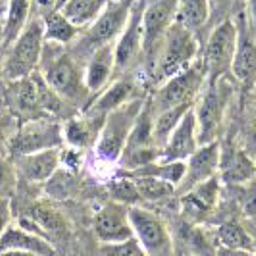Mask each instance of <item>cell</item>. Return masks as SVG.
<instances>
[{
    "label": "cell",
    "mask_w": 256,
    "mask_h": 256,
    "mask_svg": "<svg viewBox=\"0 0 256 256\" xmlns=\"http://www.w3.org/2000/svg\"><path fill=\"white\" fill-rule=\"evenodd\" d=\"M237 37H239V29L233 20L220 22V26L210 35L202 58V64L210 79L226 77V72H231L233 56L237 50Z\"/></svg>",
    "instance_id": "30bf717a"
},
{
    "label": "cell",
    "mask_w": 256,
    "mask_h": 256,
    "mask_svg": "<svg viewBox=\"0 0 256 256\" xmlns=\"http://www.w3.org/2000/svg\"><path fill=\"white\" fill-rule=\"evenodd\" d=\"M218 2H220V4H230L231 0H218Z\"/></svg>",
    "instance_id": "f35d334b"
},
{
    "label": "cell",
    "mask_w": 256,
    "mask_h": 256,
    "mask_svg": "<svg viewBox=\"0 0 256 256\" xmlns=\"http://www.w3.org/2000/svg\"><path fill=\"white\" fill-rule=\"evenodd\" d=\"M133 6H135V0H112L106 6V10L87 27V31L85 33L81 31V35L76 40L74 54L90 56L100 46L114 44V40L120 38V35L128 26Z\"/></svg>",
    "instance_id": "3957f363"
},
{
    "label": "cell",
    "mask_w": 256,
    "mask_h": 256,
    "mask_svg": "<svg viewBox=\"0 0 256 256\" xmlns=\"http://www.w3.org/2000/svg\"><path fill=\"white\" fill-rule=\"evenodd\" d=\"M144 102L141 98H133L128 104L112 110L104 118L102 129L96 137V154L106 162H116L122 158L129 141V135L141 116Z\"/></svg>",
    "instance_id": "277c9868"
},
{
    "label": "cell",
    "mask_w": 256,
    "mask_h": 256,
    "mask_svg": "<svg viewBox=\"0 0 256 256\" xmlns=\"http://www.w3.org/2000/svg\"><path fill=\"white\" fill-rule=\"evenodd\" d=\"M108 192L114 198V202H120L124 206H139L141 194L137 191V185L131 178H118V180L108 183Z\"/></svg>",
    "instance_id": "4dcf8cb0"
},
{
    "label": "cell",
    "mask_w": 256,
    "mask_h": 256,
    "mask_svg": "<svg viewBox=\"0 0 256 256\" xmlns=\"http://www.w3.org/2000/svg\"><path fill=\"white\" fill-rule=\"evenodd\" d=\"M100 256H148L142 246L137 243V239H129L126 243H118V244H104Z\"/></svg>",
    "instance_id": "d6a6232c"
},
{
    "label": "cell",
    "mask_w": 256,
    "mask_h": 256,
    "mask_svg": "<svg viewBox=\"0 0 256 256\" xmlns=\"http://www.w3.org/2000/svg\"><path fill=\"white\" fill-rule=\"evenodd\" d=\"M42 26H44V42H54V44H70L77 40L83 29L76 27L72 22H68L60 10H52L44 14L42 18Z\"/></svg>",
    "instance_id": "4316f807"
},
{
    "label": "cell",
    "mask_w": 256,
    "mask_h": 256,
    "mask_svg": "<svg viewBox=\"0 0 256 256\" xmlns=\"http://www.w3.org/2000/svg\"><path fill=\"white\" fill-rule=\"evenodd\" d=\"M4 250H22L35 256H56V250L48 239L18 226H8L0 235V252Z\"/></svg>",
    "instance_id": "d6986e66"
},
{
    "label": "cell",
    "mask_w": 256,
    "mask_h": 256,
    "mask_svg": "<svg viewBox=\"0 0 256 256\" xmlns=\"http://www.w3.org/2000/svg\"><path fill=\"white\" fill-rule=\"evenodd\" d=\"M218 174L228 185H244L256 180V164L243 150H228L220 156Z\"/></svg>",
    "instance_id": "44dd1931"
},
{
    "label": "cell",
    "mask_w": 256,
    "mask_h": 256,
    "mask_svg": "<svg viewBox=\"0 0 256 256\" xmlns=\"http://www.w3.org/2000/svg\"><path fill=\"white\" fill-rule=\"evenodd\" d=\"M198 54V38L189 29L180 24H172L168 27L160 50L154 60V77L158 81H166L191 68Z\"/></svg>",
    "instance_id": "7a4b0ae2"
},
{
    "label": "cell",
    "mask_w": 256,
    "mask_h": 256,
    "mask_svg": "<svg viewBox=\"0 0 256 256\" xmlns=\"http://www.w3.org/2000/svg\"><path fill=\"white\" fill-rule=\"evenodd\" d=\"M214 243L216 248L226 250H252L254 252V241L250 231L239 222H224L214 231Z\"/></svg>",
    "instance_id": "484cf974"
},
{
    "label": "cell",
    "mask_w": 256,
    "mask_h": 256,
    "mask_svg": "<svg viewBox=\"0 0 256 256\" xmlns=\"http://www.w3.org/2000/svg\"><path fill=\"white\" fill-rule=\"evenodd\" d=\"M44 48V26L42 20H29L26 29L12 42L10 54L4 64V74L10 81H20L33 76L40 64V56Z\"/></svg>",
    "instance_id": "5b68a950"
},
{
    "label": "cell",
    "mask_w": 256,
    "mask_h": 256,
    "mask_svg": "<svg viewBox=\"0 0 256 256\" xmlns=\"http://www.w3.org/2000/svg\"><path fill=\"white\" fill-rule=\"evenodd\" d=\"M0 142H2V129H0Z\"/></svg>",
    "instance_id": "60d3db41"
},
{
    "label": "cell",
    "mask_w": 256,
    "mask_h": 256,
    "mask_svg": "<svg viewBox=\"0 0 256 256\" xmlns=\"http://www.w3.org/2000/svg\"><path fill=\"white\" fill-rule=\"evenodd\" d=\"M220 156H222V150H220L218 141L200 144L196 152L185 160V176L178 185L176 192L181 196L183 192L191 191L192 187L216 178L220 170Z\"/></svg>",
    "instance_id": "4fadbf2b"
},
{
    "label": "cell",
    "mask_w": 256,
    "mask_h": 256,
    "mask_svg": "<svg viewBox=\"0 0 256 256\" xmlns=\"http://www.w3.org/2000/svg\"><path fill=\"white\" fill-rule=\"evenodd\" d=\"M64 142V133L58 122L52 120H31L22 126V129L14 135L8 148L10 152L18 156L42 152L50 148H60Z\"/></svg>",
    "instance_id": "9c48e42d"
},
{
    "label": "cell",
    "mask_w": 256,
    "mask_h": 256,
    "mask_svg": "<svg viewBox=\"0 0 256 256\" xmlns=\"http://www.w3.org/2000/svg\"><path fill=\"white\" fill-rule=\"evenodd\" d=\"M14 181H16V172L14 168L0 158V198H8L6 192L14 187Z\"/></svg>",
    "instance_id": "e575fe53"
},
{
    "label": "cell",
    "mask_w": 256,
    "mask_h": 256,
    "mask_svg": "<svg viewBox=\"0 0 256 256\" xmlns=\"http://www.w3.org/2000/svg\"><path fill=\"white\" fill-rule=\"evenodd\" d=\"M178 0H144L142 10V52L156 60L168 27L174 24Z\"/></svg>",
    "instance_id": "8fae6325"
},
{
    "label": "cell",
    "mask_w": 256,
    "mask_h": 256,
    "mask_svg": "<svg viewBox=\"0 0 256 256\" xmlns=\"http://www.w3.org/2000/svg\"><path fill=\"white\" fill-rule=\"evenodd\" d=\"M241 187V210L246 218L256 220V180L248 181L244 185H239Z\"/></svg>",
    "instance_id": "836d02e7"
},
{
    "label": "cell",
    "mask_w": 256,
    "mask_h": 256,
    "mask_svg": "<svg viewBox=\"0 0 256 256\" xmlns=\"http://www.w3.org/2000/svg\"><path fill=\"white\" fill-rule=\"evenodd\" d=\"M210 14V0H178L174 22L196 35L208 24Z\"/></svg>",
    "instance_id": "cb8c5ba5"
},
{
    "label": "cell",
    "mask_w": 256,
    "mask_h": 256,
    "mask_svg": "<svg viewBox=\"0 0 256 256\" xmlns=\"http://www.w3.org/2000/svg\"><path fill=\"white\" fill-rule=\"evenodd\" d=\"M200 92L202 94L198 98V106L192 110L196 116L198 144H208L216 141V133L230 100L231 87L228 85L226 77H218V79H210L206 90H200Z\"/></svg>",
    "instance_id": "52a82bcc"
},
{
    "label": "cell",
    "mask_w": 256,
    "mask_h": 256,
    "mask_svg": "<svg viewBox=\"0 0 256 256\" xmlns=\"http://www.w3.org/2000/svg\"><path fill=\"white\" fill-rule=\"evenodd\" d=\"M133 235L148 256H174V241L164 220L142 206H129Z\"/></svg>",
    "instance_id": "ba28073f"
},
{
    "label": "cell",
    "mask_w": 256,
    "mask_h": 256,
    "mask_svg": "<svg viewBox=\"0 0 256 256\" xmlns=\"http://www.w3.org/2000/svg\"><path fill=\"white\" fill-rule=\"evenodd\" d=\"M10 218H12V210H10V200L8 198H0V235L6 231L10 226Z\"/></svg>",
    "instance_id": "d590c367"
},
{
    "label": "cell",
    "mask_w": 256,
    "mask_h": 256,
    "mask_svg": "<svg viewBox=\"0 0 256 256\" xmlns=\"http://www.w3.org/2000/svg\"><path fill=\"white\" fill-rule=\"evenodd\" d=\"M42 79L60 98L81 102L90 92L85 85V74L77 64L76 56L68 54L62 44L44 42L40 56Z\"/></svg>",
    "instance_id": "6da1fadb"
},
{
    "label": "cell",
    "mask_w": 256,
    "mask_h": 256,
    "mask_svg": "<svg viewBox=\"0 0 256 256\" xmlns=\"http://www.w3.org/2000/svg\"><path fill=\"white\" fill-rule=\"evenodd\" d=\"M116 70V44L100 46L89 56V68L85 70V85L89 92H100L108 85Z\"/></svg>",
    "instance_id": "ffe728a7"
},
{
    "label": "cell",
    "mask_w": 256,
    "mask_h": 256,
    "mask_svg": "<svg viewBox=\"0 0 256 256\" xmlns=\"http://www.w3.org/2000/svg\"><path fill=\"white\" fill-rule=\"evenodd\" d=\"M220 192H222V183L218 176L192 187L191 191L183 192L180 200L183 218L191 222L192 226L204 222L218 204Z\"/></svg>",
    "instance_id": "5bb4252c"
},
{
    "label": "cell",
    "mask_w": 256,
    "mask_h": 256,
    "mask_svg": "<svg viewBox=\"0 0 256 256\" xmlns=\"http://www.w3.org/2000/svg\"><path fill=\"white\" fill-rule=\"evenodd\" d=\"M131 178V176H129ZM137 185V191L141 194V200L146 202H164L168 198L176 196V185L156 178H131Z\"/></svg>",
    "instance_id": "f546056e"
},
{
    "label": "cell",
    "mask_w": 256,
    "mask_h": 256,
    "mask_svg": "<svg viewBox=\"0 0 256 256\" xmlns=\"http://www.w3.org/2000/svg\"><path fill=\"white\" fill-rule=\"evenodd\" d=\"M60 156H62L60 148H50V150H42V152L18 156L16 158V170L27 181H33V183L48 181L60 166Z\"/></svg>",
    "instance_id": "ac0fdd59"
},
{
    "label": "cell",
    "mask_w": 256,
    "mask_h": 256,
    "mask_svg": "<svg viewBox=\"0 0 256 256\" xmlns=\"http://www.w3.org/2000/svg\"><path fill=\"white\" fill-rule=\"evenodd\" d=\"M250 235H252V233H250ZM252 241H254V252H256V233L252 235Z\"/></svg>",
    "instance_id": "ab89813d"
},
{
    "label": "cell",
    "mask_w": 256,
    "mask_h": 256,
    "mask_svg": "<svg viewBox=\"0 0 256 256\" xmlns=\"http://www.w3.org/2000/svg\"><path fill=\"white\" fill-rule=\"evenodd\" d=\"M40 83L42 77H26L20 81H14L12 85V104L22 114H35L42 110L40 102Z\"/></svg>",
    "instance_id": "d4e9b609"
},
{
    "label": "cell",
    "mask_w": 256,
    "mask_h": 256,
    "mask_svg": "<svg viewBox=\"0 0 256 256\" xmlns=\"http://www.w3.org/2000/svg\"><path fill=\"white\" fill-rule=\"evenodd\" d=\"M246 24L256 35V0H246Z\"/></svg>",
    "instance_id": "8d00e7d4"
},
{
    "label": "cell",
    "mask_w": 256,
    "mask_h": 256,
    "mask_svg": "<svg viewBox=\"0 0 256 256\" xmlns=\"http://www.w3.org/2000/svg\"><path fill=\"white\" fill-rule=\"evenodd\" d=\"M8 16L4 24V42L12 44L20 33L29 24V12H31V0H8Z\"/></svg>",
    "instance_id": "f1b7e54d"
},
{
    "label": "cell",
    "mask_w": 256,
    "mask_h": 256,
    "mask_svg": "<svg viewBox=\"0 0 256 256\" xmlns=\"http://www.w3.org/2000/svg\"><path fill=\"white\" fill-rule=\"evenodd\" d=\"M216 256H256L252 250H226V248H218Z\"/></svg>",
    "instance_id": "74e56055"
},
{
    "label": "cell",
    "mask_w": 256,
    "mask_h": 256,
    "mask_svg": "<svg viewBox=\"0 0 256 256\" xmlns=\"http://www.w3.org/2000/svg\"><path fill=\"white\" fill-rule=\"evenodd\" d=\"M92 135H94L92 122H87V120H72L66 126L64 139L74 148H85L90 142V139H92Z\"/></svg>",
    "instance_id": "1f68e13d"
},
{
    "label": "cell",
    "mask_w": 256,
    "mask_h": 256,
    "mask_svg": "<svg viewBox=\"0 0 256 256\" xmlns=\"http://www.w3.org/2000/svg\"><path fill=\"white\" fill-rule=\"evenodd\" d=\"M133 98H135V85H133V81L122 79V81L112 83L85 112H87L89 118H96V120H102L104 122V118L110 114L112 110L128 104Z\"/></svg>",
    "instance_id": "7402d4cb"
},
{
    "label": "cell",
    "mask_w": 256,
    "mask_h": 256,
    "mask_svg": "<svg viewBox=\"0 0 256 256\" xmlns=\"http://www.w3.org/2000/svg\"><path fill=\"white\" fill-rule=\"evenodd\" d=\"M194 104H185V106H176L164 110L160 114H152V137H154V146L158 150H162V146L168 142V139L172 137V133L176 131V128L180 126V122L183 120V116L191 110Z\"/></svg>",
    "instance_id": "83f0119b"
},
{
    "label": "cell",
    "mask_w": 256,
    "mask_h": 256,
    "mask_svg": "<svg viewBox=\"0 0 256 256\" xmlns=\"http://www.w3.org/2000/svg\"><path fill=\"white\" fill-rule=\"evenodd\" d=\"M142 10L144 0H135L129 22L116 42V70L126 72L142 52Z\"/></svg>",
    "instance_id": "9a60e30c"
},
{
    "label": "cell",
    "mask_w": 256,
    "mask_h": 256,
    "mask_svg": "<svg viewBox=\"0 0 256 256\" xmlns=\"http://www.w3.org/2000/svg\"><path fill=\"white\" fill-rule=\"evenodd\" d=\"M110 2L112 0H64L60 6V12L68 22L83 29V27H89L106 10Z\"/></svg>",
    "instance_id": "603a6c76"
},
{
    "label": "cell",
    "mask_w": 256,
    "mask_h": 256,
    "mask_svg": "<svg viewBox=\"0 0 256 256\" xmlns=\"http://www.w3.org/2000/svg\"><path fill=\"white\" fill-rule=\"evenodd\" d=\"M231 74L244 87H250L256 81V38L252 37V31L246 22L239 29L237 50L233 56Z\"/></svg>",
    "instance_id": "e0dca14e"
},
{
    "label": "cell",
    "mask_w": 256,
    "mask_h": 256,
    "mask_svg": "<svg viewBox=\"0 0 256 256\" xmlns=\"http://www.w3.org/2000/svg\"><path fill=\"white\" fill-rule=\"evenodd\" d=\"M92 230L96 239L104 244L126 243L133 239V228L129 222V206L120 202L104 204L92 218Z\"/></svg>",
    "instance_id": "7c38bea8"
},
{
    "label": "cell",
    "mask_w": 256,
    "mask_h": 256,
    "mask_svg": "<svg viewBox=\"0 0 256 256\" xmlns=\"http://www.w3.org/2000/svg\"><path fill=\"white\" fill-rule=\"evenodd\" d=\"M38 2H44V0H38Z\"/></svg>",
    "instance_id": "b9f144b4"
},
{
    "label": "cell",
    "mask_w": 256,
    "mask_h": 256,
    "mask_svg": "<svg viewBox=\"0 0 256 256\" xmlns=\"http://www.w3.org/2000/svg\"><path fill=\"white\" fill-rule=\"evenodd\" d=\"M206 79H208V74H206L202 60L194 62L191 68H187L185 72H181L178 76L166 79L162 89L158 90L150 100L152 114H160V112L176 108V106L194 104L196 96L204 89Z\"/></svg>",
    "instance_id": "8992f818"
},
{
    "label": "cell",
    "mask_w": 256,
    "mask_h": 256,
    "mask_svg": "<svg viewBox=\"0 0 256 256\" xmlns=\"http://www.w3.org/2000/svg\"><path fill=\"white\" fill-rule=\"evenodd\" d=\"M192 108L183 116L180 126L176 128V131L172 133V137L162 146V150H160V162H185L200 146L198 144L196 116H194Z\"/></svg>",
    "instance_id": "2e32d148"
}]
</instances>
